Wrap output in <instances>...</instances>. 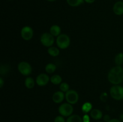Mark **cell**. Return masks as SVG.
Wrapping results in <instances>:
<instances>
[{
	"label": "cell",
	"instance_id": "obj_21",
	"mask_svg": "<svg viewBox=\"0 0 123 122\" xmlns=\"http://www.w3.org/2000/svg\"><path fill=\"white\" fill-rule=\"evenodd\" d=\"M84 0H67V2L72 7H78L84 3Z\"/></svg>",
	"mask_w": 123,
	"mask_h": 122
},
{
	"label": "cell",
	"instance_id": "obj_11",
	"mask_svg": "<svg viewBox=\"0 0 123 122\" xmlns=\"http://www.w3.org/2000/svg\"><path fill=\"white\" fill-rule=\"evenodd\" d=\"M113 11L116 15L121 16L123 14V2L118 1L115 2L113 7Z\"/></svg>",
	"mask_w": 123,
	"mask_h": 122
},
{
	"label": "cell",
	"instance_id": "obj_13",
	"mask_svg": "<svg viewBox=\"0 0 123 122\" xmlns=\"http://www.w3.org/2000/svg\"><path fill=\"white\" fill-rule=\"evenodd\" d=\"M49 32H50V33H51L54 37H58L60 35H61V28H60L58 25H52V26L50 27Z\"/></svg>",
	"mask_w": 123,
	"mask_h": 122
},
{
	"label": "cell",
	"instance_id": "obj_29",
	"mask_svg": "<svg viewBox=\"0 0 123 122\" xmlns=\"http://www.w3.org/2000/svg\"><path fill=\"white\" fill-rule=\"evenodd\" d=\"M108 122H121V121L118 119H115V118H114V119H111Z\"/></svg>",
	"mask_w": 123,
	"mask_h": 122
},
{
	"label": "cell",
	"instance_id": "obj_27",
	"mask_svg": "<svg viewBox=\"0 0 123 122\" xmlns=\"http://www.w3.org/2000/svg\"><path fill=\"white\" fill-rule=\"evenodd\" d=\"M103 119H104V121H105L106 122H108L109 121H110L111 120V118H110V116H109V115H105V116H104V117H103Z\"/></svg>",
	"mask_w": 123,
	"mask_h": 122
},
{
	"label": "cell",
	"instance_id": "obj_7",
	"mask_svg": "<svg viewBox=\"0 0 123 122\" xmlns=\"http://www.w3.org/2000/svg\"><path fill=\"white\" fill-rule=\"evenodd\" d=\"M65 98L67 102L72 105H74L78 102L79 94L74 90H69L65 93Z\"/></svg>",
	"mask_w": 123,
	"mask_h": 122
},
{
	"label": "cell",
	"instance_id": "obj_22",
	"mask_svg": "<svg viewBox=\"0 0 123 122\" xmlns=\"http://www.w3.org/2000/svg\"><path fill=\"white\" fill-rule=\"evenodd\" d=\"M60 90H61V91L63 92L64 93V92L66 93V92H68L70 90L69 85H68V84L67 83H61L60 85Z\"/></svg>",
	"mask_w": 123,
	"mask_h": 122
},
{
	"label": "cell",
	"instance_id": "obj_34",
	"mask_svg": "<svg viewBox=\"0 0 123 122\" xmlns=\"http://www.w3.org/2000/svg\"></svg>",
	"mask_w": 123,
	"mask_h": 122
},
{
	"label": "cell",
	"instance_id": "obj_24",
	"mask_svg": "<svg viewBox=\"0 0 123 122\" xmlns=\"http://www.w3.org/2000/svg\"><path fill=\"white\" fill-rule=\"evenodd\" d=\"M108 93H106V92H103V93H102V94H101L100 97V100H102V102H103L106 101L107 99H108Z\"/></svg>",
	"mask_w": 123,
	"mask_h": 122
},
{
	"label": "cell",
	"instance_id": "obj_31",
	"mask_svg": "<svg viewBox=\"0 0 123 122\" xmlns=\"http://www.w3.org/2000/svg\"><path fill=\"white\" fill-rule=\"evenodd\" d=\"M120 120H121L122 121V122H123V114H121V116H120Z\"/></svg>",
	"mask_w": 123,
	"mask_h": 122
},
{
	"label": "cell",
	"instance_id": "obj_33",
	"mask_svg": "<svg viewBox=\"0 0 123 122\" xmlns=\"http://www.w3.org/2000/svg\"><path fill=\"white\" fill-rule=\"evenodd\" d=\"M8 1H13V0H8Z\"/></svg>",
	"mask_w": 123,
	"mask_h": 122
},
{
	"label": "cell",
	"instance_id": "obj_3",
	"mask_svg": "<svg viewBox=\"0 0 123 122\" xmlns=\"http://www.w3.org/2000/svg\"><path fill=\"white\" fill-rule=\"evenodd\" d=\"M110 94L112 98L115 100H123V87L120 85H114L110 89Z\"/></svg>",
	"mask_w": 123,
	"mask_h": 122
},
{
	"label": "cell",
	"instance_id": "obj_8",
	"mask_svg": "<svg viewBox=\"0 0 123 122\" xmlns=\"http://www.w3.org/2000/svg\"><path fill=\"white\" fill-rule=\"evenodd\" d=\"M21 37L24 40L29 41L33 37L34 31L31 27L29 26H25L22 28L20 31Z\"/></svg>",
	"mask_w": 123,
	"mask_h": 122
},
{
	"label": "cell",
	"instance_id": "obj_25",
	"mask_svg": "<svg viewBox=\"0 0 123 122\" xmlns=\"http://www.w3.org/2000/svg\"><path fill=\"white\" fill-rule=\"evenodd\" d=\"M54 122H65V119L62 116H58L55 117Z\"/></svg>",
	"mask_w": 123,
	"mask_h": 122
},
{
	"label": "cell",
	"instance_id": "obj_19",
	"mask_svg": "<svg viewBox=\"0 0 123 122\" xmlns=\"http://www.w3.org/2000/svg\"><path fill=\"white\" fill-rule=\"evenodd\" d=\"M66 122H83L82 118L78 115H71L67 118Z\"/></svg>",
	"mask_w": 123,
	"mask_h": 122
},
{
	"label": "cell",
	"instance_id": "obj_23",
	"mask_svg": "<svg viewBox=\"0 0 123 122\" xmlns=\"http://www.w3.org/2000/svg\"><path fill=\"white\" fill-rule=\"evenodd\" d=\"M10 70V68L8 67V65H1V71H0V72H1V75H3V74H6Z\"/></svg>",
	"mask_w": 123,
	"mask_h": 122
},
{
	"label": "cell",
	"instance_id": "obj_18",
	"mask_svg": "<svg viewBox=\"0 0 123 122\" xmlns=\"http://www.w3.org/2000/svg\"><path fill=\"white\" fill-rule=\"evenodd\" d=\"M56 66L54 63H49L45 67V71L48 74H52L56 71Z\"/></svg>",
	"mask_w": 123,
	"mask_h": 122
},
{
	"label": "cell",
	"instance_id": "obj_10",
	"mask_svg": "<svg viewBox=\"0 0 123 122\" xmlns=\"http://www.w3.org/2000/svg\"><path fill=\"white\" fill-rule=\"evenodd\" d=\"M65 98V94L62 91H57L55 92L52 96V100L56 104H60L64 100Z\"/></svg>",
	"mask_w": 123,
	"mask_h": 122
},
{
	"label": "cell",
	"instance_id": "obj_6",
	"mask_svg": "<svg viewBox=\"0 0 123 122\" xmlns=\"http://www.w3.org/2000/svg\"><path fill=\"white\" fill-rule=\"evenodd\" d=\"M54 37L49 32H44L41 35L40 42L44 47H50L52 46L54 43Z\"/></svg>",
	"mask_w": 123,
	"mask_h": 122
},
{
	"label": "cell",
	"instance_id": "obj_2",
	"mask_svg": "<svg viewBox=\"0 0 123 122\" xmlns=\"http://www.w3.org/2000/svg\"><path fill=\"white\" fill-rule=\"evenodd\" d=\"M56 43L58 48L61 49H66L68 48L70 44V38L67 35L62 33L57 37Z\"/></svg>",
	"mask_w": 123,
	"mask_h": 122
},
{
	"label": "cell",
	"instance_id": "obj_30",
	"mask_svg": "<svg viewBox=\"0 0 123 122\" xmlns=\"http://www.w3.org/2000/svg\"><path fill=\"white\" fill-rule=\"evenodd\" d=\"M95 1H96V0H84V1H85V2H87V3L88 4L93 3Z\"/></svg>",
	"mask_w": 123,
	"mask_h": 122
},
{
	"label": "cell",
	"instance_id": "obj_20",
	"mask_svg": "<svg viewBox=\"0 0 123 122\" xmlns=\"http://www.w3.org/2000/svg\"><path fill=\"white\" fill-rule=\"evenodd\" d=\"M115 63L117 66H121L123 64V53H119L115 57Z\"/></svg>",
	"mask_w": 123,
	"mask_h": 122
},
{
	"label": "cell",
	"instance_id": "obj_14",
	"mask_svg": "<svg viewBox=\"0 0 123 122\" xmlns=\"http://www.w3.org/2000/svg\"><path fill=\"white\" fill-rule=\"evenodd\" d=\"M24 84H25V86L26 88L29 89H31L35 86L34 80L32 77H28L25 79Z\"/></svg>",
	"mask_w": 123,
	"mask_h": 122
},
{
	"label": "cell",
	"instance_id": "obj_28",
	"mask_svg": "<svg viewBox=\"0 0 123 122\" xmlns=\"http://www.w3.org/2000/svg\"><path fill=\"white\" fill-rule=\"evenodd\" d=\"M4 85V80L2 77L0 78V87L2 88Z\"/></svg>",
	"mask_w": 123,
	"mask_h": 122
},
{
	"label": "cell",
	"instance_id": "obj_4",
	"mask_svg": "<svg viewBox=\"0 0 123 122\" xmlns=\"http://www.w3.org/2000/svg\"><path fill=\"white\" fill-rule=\"evenodd\" d=\"M59 113L63 117H69L73 112V107L69 103H64L58 108Z\"/></svg>",
	"mask_w": 123,
	"mask_h": 122
},
{
	"label": "cell",
	"instance_id": "obj_32",
	"mask_svg": "<svg viewBox=\"0 0 123 122\" xmlns=\"http://www.w3.org/2000/svg\"><path fill=\"white\" fill-rule=\"evenodd\" d=\"M47 1H50V2H53V1H56V0H47Z\"/></svg>",
	"mask_w": 123,
	"mask_h": 122
},
{
	"label": "cell",
	"instance_id": "obj_15",
	"mask_svg": "<svg viewBox=\"0 0 123 122\" xmlns=\"http://www.w3.org/2000/svg\"><path fill=\"white\" fill-rule=\"evenodd\" d=\"M62 77L60 76V75H54L50 77V81L53 84L55 85H58V84H60L62 83Z\"/></svg>",
	"mask_w": 123,
	"mask_h": 122
},
{
	"label": "cell",
	"instance_id": "obj_17",
	"mask_svg": "<svg viewBox=\"0 0 123 122\" xmlns=\"http://www.w3.org/2000/svg\"><path fill=\"white\" fill-rule=\"evenodd\" d=\"M92 108V104L89 102H85L82 106V111L84 113H88L89 112H91Z\"/></svg>",
	"mask_w": 123,
	"mask_h": 122
},
{
	"label": "cell",
	"instance_id": "obj_35",
	"mask_svg": "<svg viewBox=\"0 0 123 122\" xmlns=\"http://www.w3.org/2000/svg\"></svg>",
	"mask_w": 123,
	"mask_h": 122
},
{
	"label": "cell",
	"instance_id": "obj_16",
	"mask_svg": "<svg viewBox=\"0 0 123 122\" xmlns=\"http://www.w3.org/2000/svg\"><path fill=\"white\" fill-rule=\"evenodd\" d=\"M48 53L50 56L56 57L60 55V50L56 47H50L48 48Z\"/></svg>",
	"mask_w": 123,
	"mask_h": 122
},
{
	"label": "cell",
	"instance_id": "obj_5",
	"mask_svg": "<svg viewBox=\"0 0 123 122\" xmlns=\"http://www.w3.org/2000/svg\"><path fill=\"white\" fill-rule=\"evenodd\" d=\"M18 69L19 72L24 76H28L32 72V67L27 62H20L18 65Z\"/></svg>",
	"mask_w": 123,
	"mask_h": 122
},
{
	"label": "cell",
	"instance_id": "obj_26",
	"mask_svg": "<svg viewBox=\"0 0 123 122\" xmlns=\"http://www.w3.org/2000/svg\"><path fill=\"white\" fill-rule=\"evenodd\" d=\"M83 122H90V116L88 114H85L82 117Z\"/></svg>",
	"mask_w": 123,
	"mask_h": 122
},
{
	"label": "cell",
	"instance_id": "obj_12",
	"mask_svg": "<svg viewBox=\"0 0 123 122\" xmlns=\"http://www.w3.org/2000/svg\"><path fill=\"white\" fill-rule=\"evenodd\" d=\"M90 116L94 120H100L103 117V113L98 109H93L90 112Z\"/></svg>",
	"mask_w": 123,
	"mask_h": 122
},
{
	"label": "cell",
	"instance_id": "obj_9",
	"mask_svg": "<svg viewBox=\"0 0 123 122\" xmlns=\"http://www.w3.org/2000/svg\"><path fill=\"white\" fill-rule=\"evenodd\" d=\"M50 81V78L46 74H40L36 78V83L39 86H45Z\"/></svg>",
	"mask_w": 123,
	"mask_h": 122
},
{
	"label": "cell",
	"instance_id": "obj_1",
	"mask_svg": "<svg viewBox=\"0 0 123 122\" xmlns=\"http://www.w3.org/2000/svg\"><path fill=\"white\" fill-rule=\"evenodd\" d=\"M108 80L114 85H118L123 81V68L121 66L113 67L109 71Z\"/></svg>",
	"mask_w": 123,
	"mask_h": 122
}]
</instances>
